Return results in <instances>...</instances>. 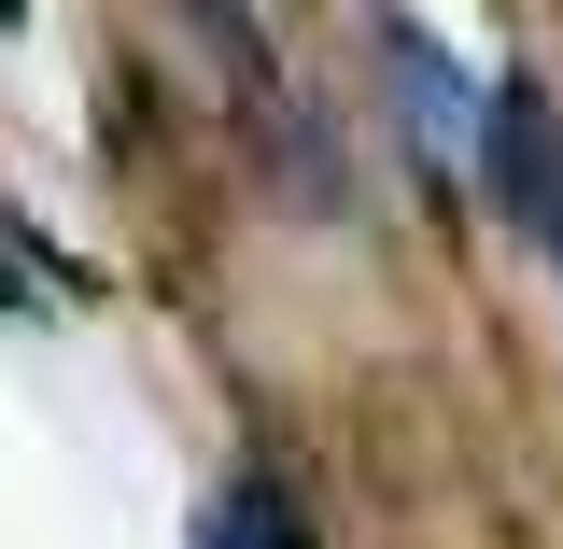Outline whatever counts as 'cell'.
<instances>
[{
    "label": "cell",
    "instance_id": "cell-1",
    "mask_svg": "<svg viewBox=\"0 0 563 549\" xmlns=\"http://www.w3.org/2000/svg\"><path fill=\"white\" fill-rule=\"evenodd\" d=\"M479 184L507 198V226L563 268V113H550L536 70H507V85L479 99Z\"/></svg>",
    "mask_w": 563,
    "mask_h": 549
},
{
    "label": "cell",
    "instance_id": "cell-2",
    "mask_svg": "<svg viewBox=\"0 0 563 549\" xmlns=\"http://www.w3.org/2000/svg\"><path fill=\"white\" fill-rule=\"evenodd\" d=\"M380 70H395V113H409V141L451 169V155H479V99L493 85H465L451 70V43L422 29V14H380Z\"/></svg>",
    "mask_w": 563,
    "mask_h": 549
},
{
    "label": "cell",
    "instance_id": "cell-3",
    "mask_svg": "<svg viewBox=\"0 0 563 549\" xmlns=\"http://www.w3.org/2000/svg\"><path fill=\"white\" fill-rule=\"evenodd\" d=\"M198 549H310V521H296V493L282 480H225L198 507Z\"/></svg>",
    "mask_w": 563,
    "mask_h": 549
}]
</instances>
